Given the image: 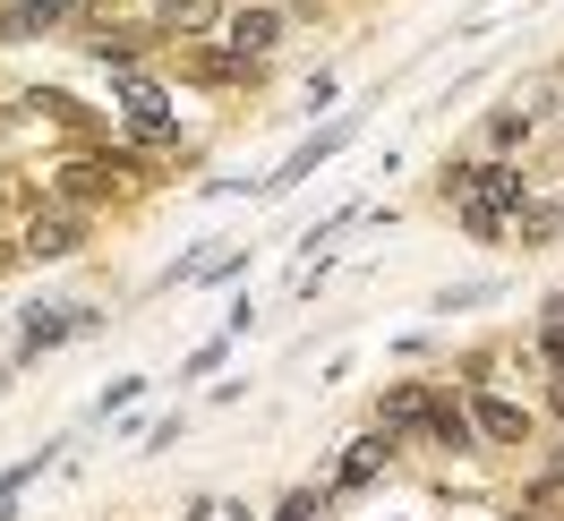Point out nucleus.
I'll list each match as a JSON object with an SVG mask.
<instances>
[{
    "label": "nucleus",
    "instance_id": "3",
    "mask_svg": "<svg viewBox=\"0 0 564 521\" xmlns=\"http://www.w3.org/2000/svg\"><path fill=\"white\" fill-rule=\"evenodd\" d=\"M77 325H86V308H52V316H26V350H52V343H69Z\"/></svg>",
    "mask_w": 564,
    "mask_h": 521
},
{
    "label": "nucleus",
    "instance_id": "8",
    "mask_svg": "<svg viewBox=\"0 0 564 521\" xmlns=\"http://www.w3.org/2000/svg\"><path fill=\"white\" fill-rule=\"evenodd\" d=\"M377 462H386V445H359L351 462H343V479H351V487H359V479H377Z\"/></svg>",
    "mask_w": 564,
    "mask_h": 521
},
{
    "label": "nucleus",
    "instance_id": "5",
    "mask_svg": "<svg viewBox=\"0 0 564 521\" xmlns=\"http://www.w3.org/2000/svg\"><path fill=\"white\" fill-rule=\"evenodd\" d=\"M479 427H488L496 445H522V436H530V419L513 411V402H479Z\"/></svg>",
    "mask_w": 564,
    "mask_h": 521
},
{
    "label": "nucleus",
    "instance_id": "10",
    "mask_svg": "<svg viewBox=\"0 0 564 521\" xmlns=\"http://www.w3.org/2000/svg\"><path fill=\"white\" fill-rule=\"evenodd\" d=\"M197 521H248L240 504H197Z\"/></svg>",
    "mask_w": 564,
    "mask_h": 521
},
{
    "label": "nucleus",
    "instance_id": "4",
    "mask_svg": "<svg viewBox=\"0 0 564 521\" xmlns=\"http://www.w3.org/2000/svg\"><path fill=\"white\" fill-rule=\"evenodd\" d=\"M274 35H282L274 9H248V18H231V52H274Z\"/></svg>",
    "mask_w": 564,
    "mask_h": 521
},
{
    "label": "nucleus",
    "instance_id": "9",
    "mask_svg": "<svg viewBox=\"0 0 564 521\" xmlns=\"http://www.w3.org/2000/svg\"><path fill=\"white\" fill-rule=\"evenodd\" d=\"M172 26H214V0H180V9H172Z\"/></svg>",
    "mask_w": 564,
    "mask_h": 521
},
{
    "label": "nucleus",
    "instance_id": "2",
    "mask_svg": "<svg viewBox=\"0 0 564 521\" xmlns=\"http://www.w3.org/2000/svg\"><path fill=\"white\" fill-rule=\"evenodd\" d=\"M343 138H351V129H325L317 145H300V154H291V163H282V172H274V188H291V180H308V172H317V163H334V154H343Z\"/></svg>",
    "mask_w": 564,
    "mask_h": 521
},
{
    "label": "nucleus",
    "instance_id": "6",
    "mask_svg": "<svg viewBox=\"0 0 564 521\" xmlns=\"http://www.w3.org/2000/svg\"><path fill=\"white\" fill-rule=\"evenodd\" d=\"M26 248H35V257H69V248H77V222H35V240H26Z\"/></svg>",
    "mask_w": 564,
    "mask_h": 521
},
{
    "label": "nucleus",
    "instance_id": "1",
    "mask_svg": "<svg viewBox=\"0 0 564 521\" xmlns=\"http://www.w3.org/2000/svg\"><path fill=\"white\" fill-rule=\"evenodd\" d=\"M454 188H462L470 231H496V214L522 206V172H505V163H470V172H454Z\"/></svg>",
    "mask_w": 564,
    "mask_h": 521
},
{
    "label": "nucleus",
    "instance_id": "7",
    "mask_svg": "<svg viewBox=\"0 0 564 521\" xmlns=\"http://www.w3.org/2000/svg\"><path fill=\"white\" fill-rule=\"evenodd\" d=\"M386 419H393V427H411V419H427V393H411V384H402V393H386Z\"/></svg>",
    "mask_w": 564,
    "mask_h": 521
}]
</instances>
